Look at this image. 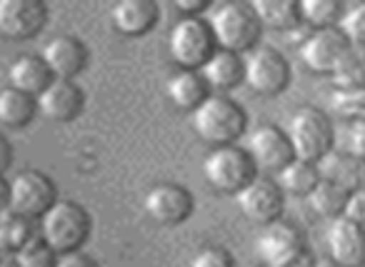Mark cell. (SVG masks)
<instances>
[{
	"label": "cell",
	"mask_w": 365,
	"mask_h": 267,
	"mask_svg": "<svg viewBox=\"0 0 365 267\" xmlns=\"http://www.w3.org/2000/svg\"><path fill=\"white\" fill-rule=\"evenodd\" d=\"M143 207L158 225H180L193 212V195L180 185L160 182L145 192Z\"/></svg>",
	"instance_id": "cell-11"
},
{
	"label": "cell",
	"mask_w": 365,
	"mask_h": 267,
	"mask_svg": "<svg viewBox=\"0 0 365 267\" xmlns=\"http://www.w3.org/2000/svg\"><path fill=\"white\" fill-rule=\"evenodd\" d=\"M200 78L205 85L218 88V90H230V88L243 83V61L235 53L215 51L210 53L208 61L200 66Z\"/></svg>",
	"instance_id": "cell-19"
},
{
	"label": "cell",
	"mask_w": 365,
	"mask_h": 267,
	"mask_svg": "<svg viewBox=\"0 0 365 267\" xmlns=\"http://www.w3.org/2000/svg\"><path fill=\"white\" fill-rule=\"evenodd\" d=\"M56 202V185L38 170L18 172L8 185V207L21 217H41Z\"/></svg>",
	"instance_id": "cell-7"
},
{
	"label": "cell",
	"mask_w": 365,
	"mask_h": 267,
	"mask_svg": "<svg viewBox=\"0 0 365 267\" xmlns=\"http://www.w3.org/2000/svg\"><path fill=\"white\" fill-rule=\"evenodd\" d=\"M36 110L56 122H71L83 110V93L73 80H51L36 95Z\"/></svg>",
	"instance_id": "cell-16"
},
{
	"label": "cell",
	"mask_w": 365,
	"mask_h": 267,
	"mask_svg": "<svg viewBox=\"0 0 365 267\" xmlns=\"http://www.w3.org/2000/svg\"><path fill=\"white\" fill-rule=\"evenodd\" d=\"M310 267H340V265H335V262H330V260H320V262H315V265H310Z\"/></svg>",
	"instance_id": "cell-40"
},
{
	"label": "cell",
	"mask_w": 365,
	"mask_h": 267,
	"mask_svg": "<svg viewBox=\"0 0 365 267\" xmlns=\"http://www.w3.org/2000/svg\"><path fill=\"white\" fill-rule=\"evenodd\" d=\"M38 58L43 61L53 80H71V78L81 75L86 70L88 48L73 36H58L46 43Z\"/></svg>",
	"instance_id": "cell-13"
},
{
	"label": "cell",
	"mask_w": 365,
	"mask_h": 267,
	"mask_svg": "<svg viewBox=\"0 0 365 267\" xmlns=\"http://www.w3.org/2000/svg\"><path fill=\"white\" fill-rule=\"evenodd\" d=\"M315 172H318V180H328L348 192L358 190L360 180H363V165H360V160L340 155V152H325L318 160V165H315Z\"/></svg>",
	"instance_id": "cell-20"
},
{
	"label": "cell",
	"mask_w": 365,
	"mask_h": 267,
	"mask_svg": "<svg viewBox=\"0 0 365 267\" xmlns=\"http://www.w3.org/2000/svg\"><path fill=\"white\" fill-rule=\"evenodd\" d=\"M290 145V155L293 160L300 162H318L325 152H330L333 145V127H330L328 117L318 110V108H300L288 122V135H285Z\"/></svg>",
	"instance_id": "cell-4"
},
{
	"label": "cell",
	"mask_w": 365,
	"mask_h": 267,
	"mask_svg": "<svg viewBox=\"0 0 365 267\" xmlns=\"http://www.w3.org/2000/svg\"><path fill=\"white\" fill-rule=\"evenodd\" d=\"M253 167H260L265 172H278L283 165L293 160L290 145L285 140V132L275 125H260L250 132L248 137V152Z\"/></svg>",
	"instance_id": "cell-14"
},
{
	"label": "cell",
	"mask_w": 365,
	"mask_h": 267,
	"mask_svg": "<svg viewBox=\"0 0 365 267\" xmlns=\"http://www.w3.org/2000/svg\"><path fill=\"white\" fill-rule=\"evenodd\" d=\"M213 43H218L225 53H243L258 43L260 23L255 21L253 11L245 3H223L213 11L210 21L205 23Z\"/></svg>",
	"instance_id": "cell-3"
},
{
	"label": "cell",
	"mask_w": 365,
	"mask_h": 267,
	"mask_svg": "<svg viewBox=\"0 0 365 267\" xmlns=\"http://www.w3.org/2000/svg\"><path fill=\"white\" fill-rule=\"evenodd\" d=\"M168 51L182 70L200 68L213 53V38L208 26L200 18H180L168 38Z\"/></svg>",
	"instance_id": "cell-6"
},
{
	"label": "cell",
	"mask_w": 365,
	"mask_h": 267,
	"mask_svg": "<svg viewBox=\"0 0 365 267\" xmlns=\"http://www.w3.org/2000/svg\"><path fill=\"white\" fill-rule=\"evenodd\" d=\"M203 172L205 180L220 192H238L255 177V167L250 157L233 145L210 150L203 160Z\"/></svg>",
	"instance_id": "cell-5"
},
{
	"label": "cell",
	"mask_w": 365,
	"mask_h": 267,
	"mask_svg": "<svg viewBox=\"0 0 365 267\" xmlns=\"http://www.w3.org/2000/svg\"><path fill=\"white\" fill-rule=\"evenodd\" d=\"M91 235V215L78 202H53L41 215V240L53 252H76Z\"/></svg>",
	"instance_id": "cell-1"
},
{
	"label": "cell",
	"mask_w": 365,
	"mask_h": 267,
	"mask_svg": "<svg viewBox=\"0 0 365 267\" xmlns=\"http://www.w3.org/2000/svg\"><path fill=\"white\" fill-rule=\"evenodd\" d=\"M11 160H13V150H11V145H8L6 137H0V172L8 170V165H11Z\"/></svg>",
	"instance_id": "cell-38"
},
{
	"label": "cell",
	"mask_w": 365,
	"mask_h": 267,
	"mask_svg": "<svg viewBox=\"0 0 365 267\" xmlns=\"http://www.w3.org/2000/svg\"><path fill=\"white\" fill-rule=\"evenodd\" d=\"M325 242H328L330 257L335 265L340 267H360L363 265V227L355 222L345 220V217H335L330 220L328 230H325Z\"/></svg>",
	"instance_id": "cell-17"
},
{
	"label": "cell",
	"mask_w": 365,
	"mask_h": 267,
	"mask_svg": "<svg viewBox=\"0 0 365 267\" xmlns=\"http://www.w3.org/2000/svg\"><path fill=\"white\" fill-rule=\"evenodd\" d=\"M245 110L223 95H208L193 110V127L205 142L215 147L230 145L245 132Z\"/></svg>",
	"instance_id": "cell-2"
},
{
	"label": "cell",
	"mask_w": 365,
	"mask_h": 267,
	"mask_svg": "<svg viewBox=\"0 0 365 267\" xmlns=\"http://www.w3.org/2000/svg\"><path fill=\"white\" fill-rule=\"evenodd\" d=\"M250 11L260 28H290L298 23V3L293 0H253Z\"/></svg>",
	"instance_id": "cell-23"
},
{
	"label": "cell",
	"mask_w": 365,
	"mask_h": 267,
	"mask_svg": "<svg viewBox=\"0 0 365 267\" xmlns=\"http://www.w3.org/2000/svg\"><path fill=\"white\" fill-rule=\"evenodd\" d=\"M8 202V185L3 182V177H0V207Z\"/></svg>",
	"instance_id": "cell-39"
},
{
	"label": "cell",
	"mask_w": 365,
	"mask_h": 267,
	"mask_svg": "<svg viewBox=\"0 0 365 267\" xmlns=\"http://www.w3.org/2000/svg\"><path fill=\"white\" fill-rule=\"evenodd\" d=\"M333 83L338 85V90H353V88H363L365 68H363V53L350 48L338 66L330 70Z\"/></svg>",
	"instance_id": "cell-28"
},
{
	"label": "cell",
	"mask_w": 365,
	"mask_h": 267,
	"mask_svg": "<svg viewBox=\"0 0 365 267\" xmlns=\"http://www.w3.org/2000/svg\"><path fill=\"white\" fill-rule=\"evenodd\" d=\"M258 257L265 267H288L305 257L303 237L288 222H268L255 242Z\"/></svg>",
	"instance_id": "cell-9"
},
{
	"label": "cell",
	"mask_w": 365,
	"mask_h": 267,
	"mask_svg": "<svg viewBox=\"0 0 365 267\" xmlns=\"http://www.w3.org/2000/svg\"><path fill=\"white\" fill-rule=\"evenodd\" d=\"M165 93L170 103L180 110H195L208 98V85L195 70H180L168 80Z\"/></svg>",
	"instance_id": "cell-22"
},
{
	"label": "cell",
	"mask_w": 365,
	"mask_h": 267,
	"mask_svg": "<svg viewBox=\"0 0 365 267\" xmlns=\"http://www.w3.org/2000/svg\"><path fill=\"white\" fill-rule=\"evenodd\" d=\"M333 140L338 142L340 155H348L353 160H363L365 155V122L363 120H350L333 132Z\"/></svg>",
	"instance_id": "cell-30"
},
{
	"label": "cell",
	"mask_w": 365,
	"mask_h": 267,
	"mask_svg": "<svg viewBox=\"0 0 365 267\" xmlns=\"http://www.w3.org/2000/svg\"><path fill=\"white\" fill-rule=\"evenodd\" d=\"M190 267H235L230 252L220 250V247H205L193 257Z\"/></svg>",
	"instance_id": "cell-34"
},
{
	"label": "cell",
	"mask_w": 365,
	"mask_h": 267,
	"mask_svg": "<svg viewBox=\"0 0 365 267\" xmlns=\"http://www.w3.org/2000/svg\"><path fill=\"white\" fill-rule=\"evenodd\" d=\"M18 267H53L56 265V252L41 240V237H31L21 250L16 252Z\"/></svg>",
	"instance_id": "cell-32"
},
{
	"label": "cell",
	"mask_w": 365,
	"mask_h": 267,
	"mask_svg": "<svg viewBox=\"0 0 365 267\" xmlns=\"http://www.w3.org/2000/svg\"><path fill=\"white\" fill-rule=\"evenodd\" d=\"M48 8L41 0H0V36L26 41L43 31Z\"/></svg>",
	"instance_id": "cell-10"
},
{
	"label": "cell",
	"mask_w": 365,
	"mask_h": 267,
	"mask_svg": "<svg viewBox=\"0 0 365 267\" xmlns=\"http://www.w3.org/2000/svg\"><path fill=\"white\" fill-rule=\"evenodd\" d=\"M0 267H18L13 260H0Z\"/></svg>",
	"instance_id": "cell-41"
},
{
	"label": "cell",
	"mask_w": 365,
	"mask_h": 267,
	"mask_svg": "<svg viewBox=\"0 0 365 267\" xmlns=\"http://www.w3.org/2000/svg\"><path fill=\"white\" fill-rule=\"evenodd\" d=\"M175 8L185 13V18H198V13L205 8V0H175Z\"/></svg>",
	"instance_id": "cell-37"
},
{
	"label": "cell",
	"mask_w": 365,
	"mask_h": 267,
	"mask_svg": "<svg viewBox=\"0 0 365 267\" xmlns=\"http://www.w3.org/2000/svg\"><path fill=\"white\" fill-rule=\"evenodd\" d=\"M333 110L338 115L348 117V120H363L365 112V90L363 88H353V90H335L333 98Z\"/></svg>",
	"instance_id": "cell-33"
},
{
	"label": "cell",
	"mask_w": 365,
	"mask_h": 267,
	"mask_svg": "<svg viewBox=\"0 0 365 267\" xmlns=\"http://www.w3.org/2000/svg\"><path fill=\"white\" fill-rule=\"evenodd\" d=\"M8 78H11V88L28 98H36L48 83L53 80L51 73L46 70L43 61L38 56H21L13 61L11 70H8Z\"/></svg>",
	"instance_id": "cell-21"
},
{
	"label": "cell",
	"mask_w": 365,
	"mask_h": 267,
	"mask_svg": "<svg viewBox=\"0 0 365 267\" xmlns=\"http://www.w3.org/2000/svg\"><path fill=\"white\" fill-rule=\"evenodd\" d=\"M36 115V100L23 93L13 90H0V122L8 127H23L33 120Z\"/></svg>",
	"instance_id": "cell-24"
},
{
	"label": "cell",
	"mask_w": 365,
	"mask_h": 267,
	"mask_svg": "<svg viewBox=\"0 0 365 267\" xmlns=\"http://www.w3.org/2000/svg\"><path fill=\"white\" fill-rule=\"evenodd\" d=\"M53 267H98V262L93 257H88L86 252L76 250V252H66L61 255V260H56Z\"/></svg>",
	"instance_id": "cell-36"
},
{
	"label": "cell",
	"mask_w": 365,
	"mask_h": 267,
	"mask_svg": "<svg viewBox=\"0 0 365 267\" xmlns=\"http://www.w3.org/2000/svg\"><path fill=\"white\" fill-rule=\"evenodd\" d=\"M348 200V190L333 185L328 180H318L308 192V202L320 217H338Z\"/></svg>",
	"instance_id": "cell-26"
},
{
	"label": "cell",
	"mask_w": 365,
	"mask_h": 267,
	"mask_svg": "<svg viewBox=\"0 0 365 267\" xmlns=\"http://www.w3.org/2000/svg\"><path fill=\"white\" fill-rule=\"evenodd\" d=\"M110 21L120 36H143L158 23V6L153 0H120L113 6Z\"/></svg>",
	"instance_id": "cell-18"
},
{
	"label": "cell",
	"mask_w": 365,
	"mask_h": 267,
	"mask_svg": "<svg viewBox=\"0 0 365 267\" xmlns=\"http://www.w3.org/2000/svg\"><path fill=\"white\" fill-rule=\"evenodd\" d=\"M243 80L258 95H278L288 88L290 68L273 48H258L243 61Z\"/></svg>",
	"instance_id": "cell-8"
},
{
	"label": "cell",
	"mask_w": 365,
	"mask_h": 267,
	"mask_svg": "<svg viewBox=\"0 0 365 267\" xmlns=\"http://www.w3.org/2000/svg\"><path fill=\"white\" fill-rule=\"evenodd\" d=\"M235 197H238L240 212L260 225L275 222L283 212V192L273 180H265V177H253L243 190L235 192Z\"/></svg>",
	"instance_id": "cell-12"
},
{
	"label": "cell",
	"mask_w": 365,
	"mask_h": 267,
	"mask_svg": "<svg viewBox=\"0 0 365 267\" xmlns=\"http://www.w3.org/2000/svg\"><path fill=\"white\" fill-rule=\"evenodd\" d=\"M338 16H340V6L335 0H300L298 3V18L308 21L318 31L320 28H333Z\"/></svg>",
	"instance_id": "cell-29"
},
{
	"label": "cell",
	"mask_w": 365,
	"mask_h": 267,
	"mask_svg": "<svg viewBox=\"0 0 365 267\" xmlns=\"http://www.w3.org/2000/svg\"><path fill=\"white\" fill-rule=\"evenodd\" d=\"M33 237V227L28 217L16 212H3L0 215V252H18Z\"/></svg>",
	"instance_id": "cell-27"
},
{
	"label": "cell",
	"mask_w": 365,
	"mask_h": 267,
	"mask_svg": "<svg viewBox=\"0 0 365 267\" xmlns=\"http://www.w3.org/2000/svg\"><path fill=\"white\" fill-rule=\"evenodd\" d=\"M350 51L348 41L338 33V28H320L310 33L300 46V61L313 73H330L340 63V58Z\"/></svg>",
	"instance_id": "cell-15"
},
{
	"label": "cell",
	"mask_w": 365,
	"mask_h": 267,
	"mask_svg": "<svg viewBox=\"0 0 365 267\" xmlns=\"http://www.w3.org/2000/svg\"><path fill=\"white\" fill-rule=\"evenodd\" d=\"M318 182V172L315 165L310 162H300V160H290L288 165H283L278 170V182L280 192H293V195H308L313 190V185Z\"/></svg>",
	"instance_id": "cell-25"
},
{
	"label": "cell",
	"mask_w": 365,
	"mask_h": 267,
	"mask_svg": "<svg viewBox=\"0 0 365 267\" xmlns=\"http://www.w3.org/2000/svg\"><path fill=\"white\" fill-rule=\"evenodd\" d=\"M343 217L355 225L363 227V220H365V190H353L348 192V200H345V207H343Z\"/></svg>",
	"instance_id": "cell-35"
},
{
	"label": "cell",
	"mask_w": 365,
	"mask_h": 267,
	"mask_svg": "<svg viewBox=\"0 0 365 267\" xmlns=\"http://www.w3.org/2000/svg\"><path fill=\"white\" fill-rule=\"evenodd\" d=\"M340 36L348 41L350 48L360 51L363 48V38H365V6L363 3H355V6L345 8L343 18H340V28H338Z\"/></svg>",
	"instance_id": "cell-31"
}]
</instances>
